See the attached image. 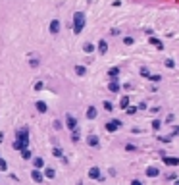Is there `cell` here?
I'll use <instances>...</instances> for the list:
<instances>
[{
  "label": "cell",
  "mask_w": 179,
  "mask_h": 185,
  "mask_svg": "<svg viewBox=\"0 0 179 185\" xmlns=\"http://www.w3.org/2000/svg\"><path fill=\"white\" fill-rule=\"evenodd\" d=\"M85 27V14L83 12H75L73 14V33L79 35Z\"/></svg>",
  "instance_id": "1"
},
{
  "label": "cell",
  "mask_w": 179,
  "mask_h": 185,
  "mask_svg": "<svg viewBox=\"0 0 179 185\" xmlns=\"http://www.w3.org/2000/svg\"><path fill=\"white\" fill-rule=\"evenodd\" d=\"M15 141H29V129L27 127H21L15 131Z\"/></svg>",
  "instance_id": "2"
},
{
  "label": "cell",
  "mask_w": 179,
  "mask_h": 185,
  "mask_svg": "<svg viewBox=\"0 0 179 185\" xmlns=\"http://www.w3.org/2000/svg\"><path fill=\"white\" fill-rule=\"evenodd\" d=\"M66 125H67V129H70V131L77 129V120L73 118L71 114H67V116H66Z\"/></svg>",
  "instance_id": "3"
},
{
  "label": "cell",
  "mask_w": 179,
  "mask_h": 185,
  "mask_svg": "<svg viewBox=\"0 0 179 185\" xmlns=\"http://www.w3.org/2000/svg\"><path fill=\"white\" fill-rule=\"evenodd\" d=\"M119 127H122V121H119V120H110L108 124H106V129L108 131H118Z\"/></svg>",
  "instance_id": "4"
},
{
  "label": "cell",
  "mask_w": 179,
  "mask_h": 185,
  "mask_svg": "<svg viewBox=\"0 0 179 185\" xmlns=\"http://www.w3.org/2000/svg\"><path fill=\"white\" fill-rule=\"evenodd\" d=\"M31 179H33V181H37V183H43L44 176L41 173V170H31Z\"/></svg>",
  "instance_id": "5"
},
{
  "label": "cell",
  "mask_w": 179,
  "mask_h": 185,
  "mask_svg": "<svg viewBox=\"0 0 179 185\" xmlns=\"http://www.w3.org/2000/svg\"><path fill=\"white\" fill-rule=\"evenodd\" d=\"M29 145V141H14V149L15 150H25Z\"/></svg>",
  "instance_id": "6"
},
{
  "label": "cell",
  "mask_w": 179,
  "mask_h": 185,
  "mask_svg": "<svg viewBox=\"0 0 179 185\" xmlns=\"http://www.w3.org/2000/svg\"><path fill=\"white\" fill-rule=\"evenodd\" d=\"M33 160V166H35V170H41V168H44V160L41 156H35V158H31Z\"/></svg>",
  "instance_id": "7"
},
{
  "label": "cell",
  "mask_w": 179,
  "mask_h": 185,
  "mask_svg": "<svg viewBox=\"0 0 179 185\" xmlns=\"http://www.w3.org/2000/svg\"><path fill=\"white\" fill-rule=\"evenodd\" d=\"M50 33L52 35L60 33V21H58V19H52V21H50Z\"/></svg>",
  "instance_id": "8"
},
{
  "label": "cell",
  "mask_w": 179,
  "mask_h": 185,
  "mask_svg": "<svg viewBox=\"0 0 179 185\" xmlns=\"http://www.w3.org/2000/svg\"><path fill=\"white\" fill-rule=\"evenodd\" d=\"M89 177L91 179H102L100 170H98V168H91V170H89Z\"/></svg>",
  "instance_id": "9"
},
{
  "label": "cell",
  "mask_w": 179,
  "mask_h": 185,
  "mask_svg": "<svg viewBox=\"0 0 179 185\" xmlns=\"http://www.w3.org/2000/svg\"><path fill=\"white\" fill-rule=\"evenodd\" d=\"M98 143H100V141H98L96 135H89V137H87V145H89V147H98Z\"/></svg>",
  "instance_id": "10"
},
{
  "label": "cell",
  "mask_w": 179,
  "mask_h": 185,
  "mask_svg": "<svg viewBox=\"0 0 179 185\" xmlns=\"http://www.w3.org/2000/svg\"><path fill=\"white\" fill-rule=\"evenodd\" d=\"M44 177H48V179H54L56 177V170L54 168H44V173H43Z\"/></svg>",
  "instance_id": "11"
},
{
  "label": "cell",
  "mask_w": 179,
  "mask_h": 185,
  "mask_svg": "<svg viewBox=\"0 0 179 185\" xmlns=\"http://www.w3.org/2000/svg\"><path fill=\"white\" fill-rule=\"evenodd\" d=\"M108 89L112 93H118L119 91V83H118V79H112V81H110V85H108Z\"/></svg>",
  "instance_id": "12"
},
{
  "label": "cell",
  "mask_w": 179,
  "mask_h": 185,
  "mask_svg": "<svg viewBox=\"0 0 179 185\" xmlns=\"http://www.w3.org/2000/svg\"><path fill=\"white\" fill-rule=\"evenodd\" d=\"M37 110H39L41 114H44L46 110H48V106H46V102H43V100H37Z\"/></svg>",
  "instance_id": "13"
},
{
  "label": "cell",
  "mask_w": 179,
  "mask_h": 185,
  "mask_svg": "<svg viewBox=\"0 0 179 185\" xmlns=\"http://www.w3.org/2000/svg\"><path fill=\"white\" fill-rule=\"evenodd\" d=\"M150 45H152V46H156V48H160V50L164 48L162 41H160V39H156V37H150Z\"/></svg>",
  "instance_id": "14"
},
{
  "label": "cell",
  "mask_w": 179,
  "mask_h": 185,
  "mask_svg": "<svg viewBox=\"0 0 179 185\" xmlns=\"http://www.w3.org/2000/svg\"><path fill=\"white\" fill-rule=\"evenodd\" d=\"M96 108H94V106H89V110H87V118L89 120H94V118H96Z\"/></svg>",
  "instance_id": "15"
},
{
  "label": "cell",
  "mask_w": 179,
  "mask_h": 185,
  "mask_svg": "<svg viewBox=\"0 0 179 185\" xmlns=\"http://www.w3.org/2000/svg\"><path fill=\"white\" fill-rule=\"evenodd\" d=\"M108 75L112 77V79H118V75H119V68H110V70H108Z\"/></svg>",
  "instance_id": "16"
},
{
  "label": "cell",
  "mask_w": 179,
  "mask_h": 185,
  "mask_svg": "<svg viewBox=\"0 0 179 185\" xmlns=\"http://www.w3.org/2000/svg\"><path fill=\"white\" fill-rule=\"evenodd\" d=\"M106 50H108L106 41H100V43H98V52H100V54H106Z\"/></svg>",
  "instance_id": "17"
},
{
  "label": "cell",
  "mask_w": 179,
  "mask_h": 185,
  "mask_svg": "<svg viewBox=\"0 0 179 185\" xmlns=\"http://www.w3.org/2000/svg\"><path fill=\"white\" fill-rule=\"evenodd\" d=\"M75 73H77L79 77H83V75L87 73V68H85V66H75Z\"/></svg>",
  "instance_id": "18"
},
{
  "label": "cell",
  "mask_w": 179,
  "mask_h": 185,
  "mask_svg": "<svg viewBox=\"0 0 179 185\" xmlns=\"http://www.w3.org/2000/svg\"><path fill=\"white\" fill-rule=\"evenodd\" d=\"M164 162L170 164V166H177V164H179V158H168V156H164Z\"/></svg>",
  "instance_id": "19"
},
{
  "label": "cell",
  "mask_w": 179,
  "mask_h": 185,
  "mask_svg": "<svg viewBox=\"0 0 179 185\" xmlns=\"http://www.w3.org/2000/svg\"><path fill=\"white\" fill-rule=\"evenodd\" d=\"M119 106H122V108H129V97H122V100H119Z\"/></svg>",
  "instance_id": "20"
},
{
  "label": "cell",
  "mask_w": 179,
  "mask_h": 185,
  "mask_svg": "<svg viewBox=\"0 0 179 185\" xmlns=\"http://www.w3.org/2000/svg\"><path fill=\"white\" fill-rule=\"evenodd\" d=\"M21 156H23V160H31V158H33V154H31V150H29V149L21 150Z\"/></svg>",
  "instance_id": "21"
},
{
  "label": "cell",
  "mask_w": 179,
  "mask_h": 185,
  "mask_svg": "<svg viewBox=\"0 0 179 185\" xmlns=\"http://www.w3.org/2000/svg\"><path fill=\"white\" fill-rule=\"evenodd\" d=\"M52 156L62 158V156H64V152H62V149H58V147H56V149H52Z\"/></svg>",
  "instance_id": "22"
},
{
  "label": "cell",
  "mask_w": 179,
  "mask_h": 185,
  "mask_svg": "<svg viewBox=\"0 0 179 185\" xmlns=\"http://www.w3.org/2000/svg\"><path fill=\"white\" fill-rule=\"evenodd\" d=\"M146 176H148V177H156L158 170H156V168H148V170H146Z\"/></svg>",
  "instance_id": "23"
},
{
  "label": "cell",
  "mask_w": 179,
  "mask_h": 185,
  "mask_svg": "<svg viewBox=\"0 0 179 185\" xmlns=\"http://www.w3.org/2000/svg\"><path fill=\"white\" fill-rule=\"evenodd\" d=\"M8 170V162L4 158H0V172H6Z\"/></svg>",
  "instance_id": "24"
},
{
  "label": "cell",
  "mask_w": 179,
  "mask_h": 185,
  "mask_svg": "<svg viewBox=\"0 0 179 185\" xmlns=\"http://www.w3.org/2000/svg\"><path fill=\"white\" fill-rule=\"evenodd\" d=\"M83 50H85V52H87V54H91V52L94 50V45H91V43H87L85 46H83Z\"/></svg>",
  "instance_id": "25"
},
{
  "label": "cell",
  "mask_w": 179,
  "mask_h": 185,
  "mask_svg": "<svg viewBox=\"0 0 179 185\" xmlns=\"http://www.w3.org/2000/svg\"><path fill=\"white\" fill-rule=\"evenodd\" d=\"M71 141H73V143L79 141V129H73V131H71Z\"/></svg>",
  "instance_id": "26"
},
{
  "label": "cell",
  "mask_w": 179,
  "mask_h": 185,
  "mask_svg": "<svg viewBox=\"0 0 179 185\" xmlns=\"http://www.w3.org/2000/svg\"><path fill=\"white\" fill-rule=\"evenodd\" d=\"M104 110H106V112H112V110H114L112 102H108V100H104Z\"/></svg>",
  "instance_id": "27"
},
{
  "label": "cell",
  "mask_w": 179,
  "mask_h": 185,
  "mask_svg": "<svg viewBox=\"0 0 179 185\" xmlns=\"http://www.w3.org/2000/svg\"><path fill=\"white\" fill-rule=\"evenodd\" d=\"M29 66H31V68H37V66H39V60H35V58H31V60H29Z\"/></svg>",
  "instance_id": "28"
},
{
  "label": "cell",
  "mask_w": 179,
  "mask_h": 185,
  "mask_svg": "<svg viewBox=\"0 0 179 185\" xmlns=\"http://www.w3.org/2000/svg\"><path fill=\"white\" fill-rule=\"evenodd\" d=\"M141 75H145V77H150V73H148V70H146V68H141Z\"/></svg>",
  "instance_id": "29"
},
{
  "label": "cell",
  "mask_w": 179,
  "mask_h": 185,
  "mask_svg": "<svg viewBox=\"0 0 179 185\" xmlns=\"http://www.w3.org/2000/svg\"><path fill=\"white\" fill-rule=\"evenodd\" d=\"M152 129H160V121H158V120L152 121Z\"/></svg>",
  "instance_id": "30"
},
{
  "label": "cell",
  "mask_w": 179,
  "mask_h": 185,
  "mask_svg": "<svg viewBox=\"0 0 179 185\" xmlns=\"http://www.w3.org/2000/svg\"><path fill=\"white\" fill-rule=\"evenodd\" d=\"M123 43H125V45H133V39H131V37H125Z\"/></svg>",
  "instance_id": "31"
},
{
  "label": "cell",
  "mask_w": 179,
  "mask_h": 185,
  "mask_svg": "<svg viewBox=\"0 0 179 185\" xmlns=\"http://www.w3.org/2000/svg\"><path fill=\"white\" fill-rule=\"evenodd\" d=\"M41 89H43V83H41V81L35 83V91H41Z\"/></svg>",
  "instance_id": "32"
},
{
  "label": "cell",
  "mask_w": 179,
  "mask_h": 185,
  "mask_svg": "<svg viewBox=\"0 0 179 185\" xmlns=\"http://www.w3.org/2000/svg\"><path fill=\"white\" fill-rule=\"evenodd\" d=\"M148 79H152V81H160V79H162V77H160V75H150Z\"/></svg>",
  "instance_id": "33"
},
{
  "label": "cell",
  "mask_w": 179,
  "mask_h": 185,
  "mask_svg": "<svg viewBox=\"0 0 179 185\" xmlns=\"http://www.w3.org/2000/svg\"><path fill=\"white\" fill-rule=\"evenodd\" d=\"M135 110H137L135 106H129V108H127V114H135Z\"/></svg>",
  "instance_id": "34"
},
{
  "label": "cell",
  "mask_w": 179,
  "mask_h": 185,
  "mask_svg": "<svg viewBox=\"0 0 179 185\" xmlns=\"http://www.w3.org/2000/svg\"><path fill=\"white\" fill-rule=\"evenodd\" d=\"M54 127H56V129H62V124H60V121H58V120L54 121Z\"/></svg>",
  "instance_id": "35"
},
{
  "label": "cell",
  "mask_w": 179,
  "mask_h": 185,
  "mask_svg": "<svg viewBox=\"0 0 179 185\" xmlns=\"http://www.w3.org/2000/svg\"><path fill=\"white\" fill-rule=\"evenodd\" d=\"M166 66L168 68H173V60H166Z\"/></svg>",
  "instance_id": "36"
},
{
  "label": "cell",
  "mask_w": 179,
  "mask_h": 185,
  "mask_svg": "<svg viewBox=\"0 0 179 185\" xmlns=\"http://www.w3.org/2000/svg\"><path fill=\"white\" fill-rule=\"evenodd\" d=\"M131 185H143V183H141V181H137V179H135V181H131Z\"/></svg>",
  "instance_id": "37"
},
{
  "label": "cell",
  "mask_w": 179,
  "mask_h": 185,
  "mask_svg": "<svg viewBox=\"0 0 179 185\" xmlns=\"http://www.w3.org/2000/svg\"><path fill=\"white\" fill-rule=\"evenodd\" d=\"M2 139H4V133H0V143H2Z\"/></svg>",
  "instance_id": "38"
},
{
  "label": "cell",
  "mask_w": 179,
  "mask_h": 185,
  "mask_svg": "<svg viewBox=\"0 0 179 185\" xmlns=\"http://www.w3.org/2000/svg\"><path fill=\"white\" fill-rule=\"evenodd\" d=\"M175 185H179V181H175Z\"/></svg>",
  "instance_id": "39"
}]
</instances>
